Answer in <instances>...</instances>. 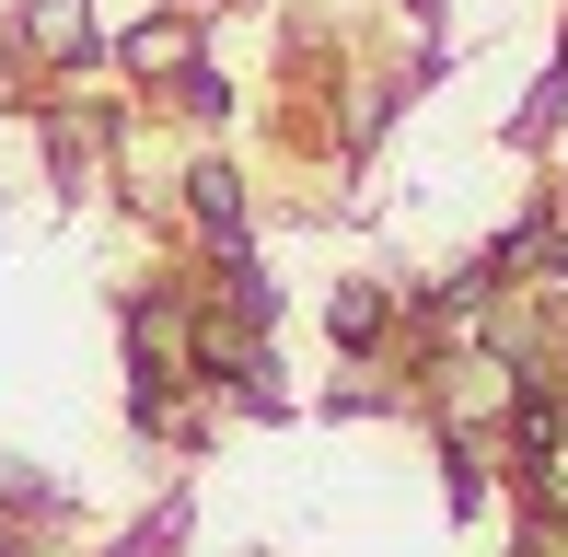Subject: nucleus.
<instances>
[{
    "mask_svg": "<svg viewBox=\"0 0 568 557\" xmlns=\"http://www.w3.org/2000/svg\"><path fill=\"white\" fill-rule=\"evenodd\" d=\"M186 210H197V233L232 256V244H244V174H232V163H197L186 174Z\"/></svg>",
    "mask_w": 568,
    "mask_h": 557,
    "instance_id": "1",
    "label": "nucleus"
},
{
    "mask_svg": "<svg viewBox=\"0 0 568 557\" xmlns=\"http://www.w3.org/2000/svg\"><path fill=\"white\" fill-rule=\"evenodd\" d=\"M325 325H337V348H372V337H383V325H395V302H383V291H372V278H348V291H337V302H325Z\"/></svg>",
    "mask_w": 568,
    "mask_h": 557,
    "instance_id": "2",
    "label": "nucleus"
},
{
    "mask_svg": "<svg viewBox=\"0 0 568 557\" xmlns=\"http://www.w3.org/2000/svg\"><path fill=\"white\" fill-rule=\"evenodd\" d=\"M0 557H23V546H0Z\"/></svg>",
    "mask_w": 568,
    "mask_h": 557,
    "instance_id": "5",
    "label": "nucleus"
},
{
    "mask_svg": "<svg viewBox=\"0 0 568 557\" xmlns=\"http://www.w3.org/2000/svg\"><path fill=\"white\" fill-rule=\"evenodd\" d=\"M442 488H453V512H487V476H476V453H464V442L442 453Z\"/></svg>",
    "mask_w": 568,
    "mask_h": 557,
    "instance_id": "4",
    "label": "nucleus"
},
{
    "mask_svg": "<svg viewBox=\"0 0 568 557\" xmlns=\"http://www.w3.org/2000/svg\"><path fill=\"white\" fill-rule=\"evenodd\" d=\"M197 12H210V0H197Z\"/></svg>",
    "mask_w": 568,
    "mask_h": 557,
    "instance_id": "6",
    "label": "nucleus"
},
{
    "mask_svg": "<svg viewBox=\"0 0 568 557\" xmlns=\"http://www.w3.org/2000/svg\"><path fill=\"white\" fill-rule=\"evenodd\" d=\"M174 105H186V117H232V82L210 59H174Z\"/></svg>",
    "mask_w": 568,
    "mask_h": 557,
    "instance_id": "3",
    "label": "nucleus"
}]
</instances>
